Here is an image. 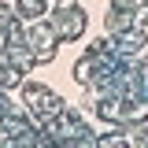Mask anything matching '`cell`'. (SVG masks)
Listing matches in <instances>:
<instances>
[{
	"label": "cell",
	"mask_w": 148,
	"mask_h": 148,
	"mask_svg": "<svg viewBox=\"0 0 148 148\" xmlns=\"http://www.w3.org/2000/svg\"><path fill=\"white\" fill-rule=\"evenodd\" d=\"M8 108H11V104H8V92L0 89V115H4V111H8Z\"/></svg>",
	"instance_id": "9c48e42d"
},
{
	"label": "cell",
	"mask_w": 148,
	"mask_h": 148,
	"mask_svg": "<svg viewBox=\"0 0 148 148\" xmlns=\"http://www.w3.org/2000/svg\"><path fill=\"white\" fill-rule=\"evenodd\" d=\"M122 133H126V141H130V145L148 148V119H137V122H130Z\"/></svg>",
	"instance_id": "8992f818"
},
{
	"label": "cell",
	"mask_w": 148,
	"mask_h": 148,
	"mask_svg": "<svg viewBox=\"0 0 148 148\" xmlns=\"http://www.w3.org/2000/svg\"><path fill=\"white\" fill-rule=\"evenodd\" d=\"M56 30L52 22H30V30H26V45L34 48V59L37 63H52L56 59Z\"/></svg>",
	"instance_id": "7a4b0ae2"
},
{
	"label": "cell",
	"mask_w": 148,
	"mask_h": 148,
	"mask_svg": "<svg viewBox=\"0 0 148 148\" xmlns=\"http://www.w3.org/2000/svg\"><path fill=\"white\" fill-rule=\"evenodd\" d=\"M48 22H52V30L59 41H78V37L85 34V8L82 4H74V0H56V8L48 11Z\"/></svg>",
	"instance_id": "6da1fadb"
},
{
	"label": "cell",
	"mask_w": 148,
	"mask_h": 148,
	"mask_svg": "<svg viewBox=\"0 0 148 148\" xmlns=\"http://www.w3.org/2000/svg\"><path fill=\"white\" fill-rule=\"evenodd\" d=\"M145 48H148V41H145V30L141 26H130L122 34H115V52L122 56V59H133V56H141Z\"/></svg>",
	"instance_id": "3957f363"
},
{
	"label": "cell",
	"mask_w": 148,
	"mask_h": 148,
	"mask_svg": "<svg viewBox=\"0 0 148 148\" xmlns=\"http://www.w3.org/2000/svg\"><path fill=\"white\" fill-rule=\"evenodd\" d=\"M45 85H37V82H22V108L26 111H34L37 104H41V100H45Z\"/></svg>",
	"instance_id": "52a82bcc"
},
{
	"label": "cell",
	"mask_w": 148,
	"mask_h": 148,
	"mask_svg": "<svg viewBox=\"0 0 148 148\" xmlns=\"http://www.w3.org/2000/svg\"><path fill=\"white\" fill-rule=\"evenodd\" d=\"M130 26H133V8H115V4H111L108 30H111V34H122V30H130Z\"/></svg>",
	"instance_id": "277c9868"
},
{
	"label": "cell",
	"mask_w": 148,
	"mask_h": 148,
	"mask_svg": "<svg viewBox=\"0 0 148 148\" xmlns=\"http://www.w3.org/2000/svg\"><path fill=\"white\" fill-rule=\"evenodd\" d=\"M133 26H141V30L148 26V0H137L133 4Z\"/></svg>",
	"instance_id": "ba28073f"
},
{
	"label": "cell",
	"mask_w": 148,
	"mask_h": 148,
	"mask_svg": "<svg viewBox=\"0 0 148 148\" xmlns=\"http://www.w3.org/2000/svg\"><path fill=\"white\" fill-rule=\"evenodd\" d=\"M111 4H115V8H133L137 0H111Z\"/></svg>",
	"instance_id": "30bf717a"
},
{
	"label": "cell",
	"mask_w": 148,
	"mask_h": 148,
	"mask_svg": "<svg viewBox=\"0 0 148 148\" xmlns=\"http://www.w3.org/2000/svg\"><path fill=\"white\" fill-rule=\"evenodd\" d=\"M15 15L22 22H37V18L45 15V0H18L15 4Z\"/></svg>",
	"instance_id": "5b68a950"
}]
</instances>
